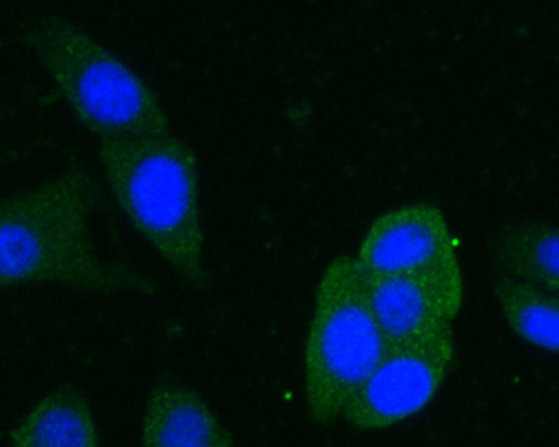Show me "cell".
<instances>
[{
    "label": "cell",
    "instance_id": "cell-1",
    "mask_svg": "<svg viewBox=\"0 0 559 447\" xmlns=\"http://www.w3.org/2000/svg\"><path fill=\"white\" fill-rule=\"evenodd\" d=\"M100 201L99 184L76 160L33 187L1 196L0 290L49 284L153 294L154 279L97 250L92 220Z\"/></svg>",
    "mask_w": 559,
    "mask_h": 447
},
{
    "label": "cell",
    "instance_id": "cell-2",
    "mask_svg": "<svg viewBox=\"0 0 559 447\" xmlns=\"http://www.w3.org/2000/svg\"><path fill=\"white\" fill-rule=\"evenodd\" d=\"M108 189L130 225L187 285L210 283L204 262L199 161L169 131L98 140Z\"/></svg>",
    "mask_w": 559,
    "mask_h": 447
},
{
    "label": "cell",
    "instance_id": "cell-3",
    "mask_svg": "<svg viewBox=\"0 0 559 447\" xmlns=\"http://www.w3.org/2000/svg\"><path fill=\"white\" fill-rule=\"evenodd\" d=\"M21 40L81 126L98 140L170 130L152 87L72 20L60 14L37 17L22 30Z\"/></svg>",
    "mask_w": 559,
    "mask_h": 447
},
{
    "label": "cell",
    "instance_id": "cell-4",
    "mask_svg": "<svg viewBox=\"0 0 559 447\" xmlns=\"http://www.w3.org/2000/svg\"><path fill=\"white\" fill-rule=\"evenodd\" d=\"M371 309L367 274L355 257L333 258L319 280L304 345V392L310 420L341 417L348 399L388 351Z\"/></svg>",
    "mask_w": 559,
    "mask_h": 447
},
{
    "label": "cell",
    "instance_id": "cell-5",
    "mask_svg": "<svg viewBox=\"0 0 559 447\" xmlns=\"http://www.w3.org/2000/svg\"><path fill=\"white\" fill-rule=\"evenodd\" d=\"M454 360L453 334L390 345L341 417L355 428L373 431L415 415L437 395Z\"/></svg>",
    "mask_w": 559,
    "mask_h": 447
},
{
    "label": "cell",
    "instance_id": "cell-6",
    "mask_svg": "<svg viewBox=\"0 0 559 447\" xmlns=\"http://www.w3.org/2000/svg\"><path fill=\"white\" fill-rule=\"evenodd\" d=\"M366 274L373 316L390 345L453 334L464 292L459 260L412 274Z\"/></svg>",
    "mask_w": 559,
    "mask_h": 447
},
{
    "label": "cell",
    "instance_id": "cell-7",
    "mask_svg": "<svg viewBox=\"0 0 559 447\" xmlns=\"http://www.w3.org/2000/svg\"><path fill=\"white\" fill-rule=\"evenodd\" d=\"M368 274H412L456 259L443 212L435 204H406L376 217L355 256Z\"/></svg>",
    "mask_w": 559,
    "mask_h": 447
},
{
    "label": "cell",
    "instance_id": "cell-8",
    "mask_svg": "<svg viewBox=\"0 0 559 447\" xmlns=\"http://www.w3.org/2000/svg\"><path fill=\"white\" fill-rule=\"evenodd\" d=\"M144 446L226 447L235 444L228 428L194 389L170 381L150 392L141 423Z\"/></svg>",
    "mask_w": 559,
    "mask_h": 447
},
{
    "label": "cell",
    "instance_id": "cell-9",
    "mask_svg": "<svg viewBox=\"0 0 559 447\" xmlns=\"http://www.w3.org/2000/svg\"><path fill=\"white\" fill-rule=\"evenodd\" d=\"M13 446L94 447L100 435L86 396L62 385L38 400L8 433Z\"/></svg>",
    "mask_w": 559,
    "mask_h": 447
},
{
    "label": "cell",
    "instance_id": "cell-10",
    "mask_svg": "<svg viewBox=\"0 0 559 447\" xmlns=\"http://www.w3.org/2000/svg\"><path fill=\"white\" fill-rule=\"evenodd\" d=\"M490 254L500 274L558 293L559 233L556 225L538 220L507 224L493 236Z\"/></svg>",
    "mask_w": 559,
    "mask_h": 447
},
{
    "label": "cell",
    "instance_id": "cell-11",
    "mask_svg": "<svg viewBox=\"0 0 559 447\" xmlns=\"http://www.w3.org/2000/svg\"><path fill=\"white\" fill-rule=\"evenodd\" d=\"M492 287L497 303L512 331L539 349L557 353L558 293L500 273L495 278Z\"/></svg>",
    "mask_w": 559,
    "mask_h": 447
},
{
    "label": "cell",
    "instance_id": "cell-12",
    "mask_svg": "<svg viewBox=\"0 0 559 447\" xmlns=\"http://www.w3.org/2000/svg\"><path fill=\"white\" fill-rule=\"evenodd\" d=\"M2 1H4V0H0V2H2Z\"/></svg>",
    "mask_w": 559,
    "mask_h": 447
}]
</instances>
